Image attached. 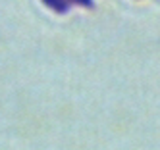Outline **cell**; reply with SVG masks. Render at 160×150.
Masks as SVG:
<instances>
[{
  "label": "cell",
  "instance_id": "obj_1",
  "mask_svg": "<svg viewBox=\"0 0 160 150\" xmlns=\"http://www.w3.org/2000/svg\"><path fill=\"white\" fill-rule=\"evenodd\" d=\"M50 8H54L56 12H66L72 4H83L87 8L93 6V0H44Z\"/></svg>",
  "mask_w": 160,
  "mask_h": 150
}]
</instances>
